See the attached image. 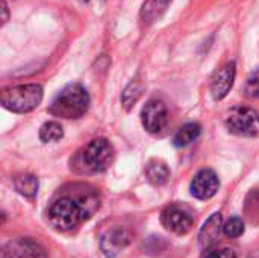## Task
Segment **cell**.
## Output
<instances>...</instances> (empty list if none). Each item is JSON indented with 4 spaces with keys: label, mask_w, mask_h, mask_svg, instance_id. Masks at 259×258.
Wrapping results in <instances>:
<instances>
[{
    "label": "cell",
    "mask_w": 259,
    "mask_h": 258,
    "mask_svg": "<svg viewBox=\"0 0 259 258\" xmlns=\"http://www.w3.org/2000/svg\"><path fill=\"white\" fill-rule=\"evenodd\" d=\"M2 9H3V18H2V21L6 23L8 21V6H6L5 0H2Z\"/></svg>",
    "instance_id": "cell-22"
},
{
    "label": "cell",
    "mask_w": 259,
    "mask_h": 258,
    "mask_svg": "<svg viewBox=\"0 0 259 258\" xmlns=\"http://www.w3.org/2000/svg\"><path fill=\"white\" fill-rule=\"evenodd\" d=\"M200 135V125L199 123H187L178 129L173 137V144L176 148H187L193 141H196Z\"/></svg>",
    "instance_id": "cell-15"
},
{
    "label": "cell",
    "mask_w": 259,
    "mask_h": 258,
    "mask_svg": "<svg viewBox=\"0 0 259 258\" xmlns=\"http://www.w3.org/2000/svg\"><path fill=\"white\" fill-rule=\"evenodd\" d=\"M80 2H88V0H80Z\"/></svg>",
    "instance_id": "cell-23"
},
{
    "label": "cell",
    "mask_w": 259,
    "mask_h": 258,
    "mask_svg": "<svg viewBox=\"0 0 259 258\" xmlns=\"http://www.w3.org/2000/svg\"><path fill=\"white\" fill-rule=\"evenodd\" d=\"M161 224L165 230L178 236H184L193 228L194 217L188 208L181 205H170L161 213Z\"/></svg>",
    "instance_id": "cell-6"
},
{
    "label": "cell",
    "mask_w": 259,
    "mask_h": 258,
    "mask_svg": "<svg viewBox=\"0 0 259 258\" xmlns=\"http://www.w3.org/2000/svg\"><path fill=\"white\" fill-rule=\"evenodd\" d=\"M244 222L240 217H232L223 225V234L229 239H237L244 234Z\"/></svg>",
    "instance_id": "cell-19"
},
{
    "label": "cell",
    "mask_w": 259,
    "mask_h": 258,
    "mask_svg": "<svg viewBox=\"0 0 259 258\" xmlns=\"http://www.w3.org/2000/svg\"><path fill=\"white\" fill-rule=\"evenodd\" d=\"M2 258H47V255L42 246L32 239L18 237L5 245Z\"/></svg>",
    "instance_id": "cell-10"
},
{
    "label": "cell",
    "mask_w": 259,
    "mask_h": 258,
    "mask_svg": "<svg viewBox=\"0 0 259 258\" xmlns=\"http://www.w3.org/2000/svg\"><path fill=\"white\" fill-rule=\"evenodd\" d=\"M223 231V225H222V214L220 213H214L202 227L200 234H199V243L202 246V249H208L212 248L217 242V239L220 237V233Z\"/></svg>",
    "instance_id": "cell-12"
},
{
    "label": "cell",
    "mask_w": 259,
    "mask_h": 258,
    "mask_svg": "<svg viewBox=\"0 0 259 258\" xmlns=\"http://www.w3.org/2000/svg\"><path fill=\"white\" fill-rule=\"evenodd\" d=\"M235 75H237L235 62H228L215 71L211 81V94L215 100H222L228 96V93L234 87Z\"/></svg>",
    "instance_id": "cell-11"
},
{
    "label": "cell",
    "mask_w": 259,
    "mask_h": 258,
    "mask_svg": "<svg viewBox=\"0 0 259 258\" xmlns=\"http://www.w3.org/2000/svg\"><path fill=\"white\" fill-rule=\"evenodd\" d=\"M171 0H146L141 8V20L144 24H153L158 21L170 6Z\"/></svg>",
    "instance_id": "cell-13"
},
{
    "label": "cell",
    "mask_w": 259,
    "mask_h": 258,
    "mask_svg": "<svg viewBox=\"0 0 259 258\" xmlns=\"http://www.w3.org/2000/svg\"><path fill=\"white\" fill-rule=\"evenodd\" d=\"M132 242V233L126 228L115 227L108 230L100 239V249L106 258L117 257Z\"/></svg>",
    "instance_id": "cell-9"
},
{
    "label": "cell",
    "mask_w": 259,
    "mask_h": 258,
    "mask_svg": "<svg viewBox=\"0 0 259 258\" xmlns=\"http://www.w3.org/2000/svg\"><path fill=\"white\" fill-rule=\"evenodd\" d=\"M114 148L106 138H94L71 158V170L77 175L105 172L114 161Z\"/></svg>",
    "instance_id": "cell-2"
},
{
    "label": "cell",
    "mask_w": 259,
    "mask_h": 258,
    "mask_svg": "<svg viewBox=\"0 0 259 258\" xmlns=\"http://www.w3.org/2000/svg\"><path fill=\"white\" fill-rule=\"evenodd\" d=\"M202 258H237V254L231 248H208Z\"/></svg>",
    "instance_id": "cell-21"
},
{
    "label": "cell",
    "mask_w": 259,
    "mask_h": 258,
    "mask_svg": "<svg viewBox=\"0 0 259 258\" xmlns=\"http://www.w3.org/2000/svg\"><path fill=\"white\" fill-rule=\"evenodd\" d=\"M99 198L85 190L76 195H62L56 198L47 211L49 224L58 231H70L80 222L90 219L99 208Z\"/></svg>",
    "instance_id": "cell-1"
},
{
    "label": "cell",
    "mask_w": 259,
    "mask_h": 258,
    "mask_svg": "<svg viewBox=\"0 0 259 258\" xmlns=\"http://www.w3.org/2000/svg\"><path fill=\"white\" fill-rule=\"evenodd\" d=\"M226 126L238 137H259V113L249 106H235L226 117Z\"/></svg>",
    "instance_id": "cell-5"
},
{
    "label": "cell",
    "mask_w": 259,
    "mask_h": 258,
    "mask_svg": "<svg viewBox=\"0 0 259 258\" xmlns=\"http://www.w3.org/2000/svg\"><path fill=\"white\" fill-rule=\"evenodd\" d=\"M14 186H15V190L20 193V195H23L24 198H29V199H32V198H35L36 196V193H38V179H36V176H33V175H20V176H17L15 178V181H14Z\"/></svg>",
    "instance_id": "cell-16"
},
{
    "label": "cell",
    "mask_w": 259,
    "mask_h": 258,
    "mask_svg": "<svg viewBox=\"0 0 259 258\" xmlns=\"http://www.w3.org/2000/svg\"><path fill=\"white\" fill-rule=\"evenodd\" d=\"M243 93L247 99H259V68L250 75V78L244 85Z\"/></svg>",
    "instance_id": "cell-20"
},
{
    "label": "cell",
    "mask_w": 259,
    "mask_h": 258,
    "mask_svg": "<svg viewBox=\"0 0 259 258\" xmlns=\"http://www.w3.org/2000/svg\"><path fill=\"white\" fill-rule=\"evenodd\" d=\"M90 106L88 91L79 84H70L53 99L49 113L61 119H79Z\"/></svg>",
    "instance_id": "cell-3"
},
{
    "label": "cell",
    "mask_w": 259,
    "mask_h": 258,
    "mask_svg": "<svg viewBox=\"0 0 259 258\" xmlns=\"http://www.w3.org/2000/svg\"><path fill=\"white\" fill-rule=\"evenodd\" d=\"M141 122L147 132L161 134L168 125V109L162 100H149L141 111Z\"/></svg>",
    "instance_id": "cell-7"
},
{
    "label": "cell",
    "mask_w": 259,
    "mask_h": 258,
    "mask_svg": "<svg viewBox=\"0 0 259 258\" xmlns=\"http://www.w3.org/2000/svg\"><path fill=\"white\" fill-rule=\"evenodd\" d=\"M64 137V129L58 122H47L39 129V138L44 143H55Z\"/></svg>",
    "instance_id": "cell-18"
},
{
    "label": "cell",
    "mask_w": 259,
    "mask_h": 258,
    "mask_svg": "<svg viewBox=\"0 0 259 258\" xmlns=\"http://www.w3.org/2000/svg\"><path fill=\"white\" fill-rule=\"evenodd\" d=\"M143 91H144V85L141 81H132L126 90L123 91V96H121V102L124 105L126 109H131L138 100L140 97L143 96Z\"/></svg>",
    "instance_id": "cell-17"
},
{
    "label": "cell",
    "mask_w": 259,
    "mask_h": 258,
    "mask_svg": "<svg viewBox=\"0 0 259 258\" xmlns=\"http://www.w3.org/2000/svg\"><path fill=\"white\" fill-rule=\"evenodd\" d=\"M146 176L153 186H164L170 178V169L162 160L153 158L146 164Z\"/></svg>",
    "instance_id": "cell-14"
},
{
    "label": "cell",
    "mask_w": 259,
    "mask_h": 258,
    "mask_svg": "<svg viewBox=\"0 0 259 258\" xmlns=\"http://www.w3.org/2000/svg\"><path fill=\"white\" fill-rule=\"evenodd\" d=\"M44 91L38 84L17 85L2 90V105L12 113H29L35 109L42 100Z\"/></svg>",
    "instance_id": "cell-4"
},
{
    "label": "cell",
    "mask_w": 259,
    "mask_h": 258,
    "mask_svg": "<svg viewBox=\"0 0 259 258\" xmlns=\"http://www.w3.org/2000/svg\"><path fill=\"white\" fill-rule=\"evenodd\" d=\"M219 189H220V179H219L217 173L211 169H203V170L197 172L190 186L191 195L202 201L214 198L217 195Z\"/></svg>",
    "instance_id": "cell-8"
}]
</instances>
